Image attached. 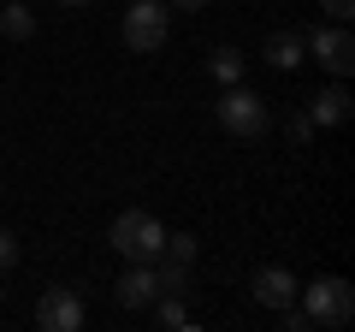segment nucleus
Segmentation results:
<instances>
[{
	"mask_svg": "<svg viewBox=\"0 0 355 332\" xmlns=\"http://www.w3.org/2000/svg\"><path fill=\"white\" fill-rule=\"evenodd\" d=\"M207 77L225 83V90H231V83H243V53L231 48V42H225V48H214V53H207Z\"/></svg>",
	"mask_w": 355,
	"mask_h": 332,
	"instance_id": "f8f14e48",
	"label": "nucleus"
},
{
	"mask_svg": "<svg viewBox=\"0 0 355 332\" xmlns=\"http://www.w3.org/2000/svg\"><path fill=\"white\" fill-rule=\"evenodd\" d=\"M166 30H172V6L166 0H130V13H125V48L130 53H160Z\"/></svg>",
	"mask_w": 355,
	"mask_h": 332,
	"instance_id": "20e7f679",
	"label": "nucleus"
},
{
	"mask_svg": "<svg viewBox=\"0 0 355 332\" xmlns=\"http://www.w3.org/2000/svg\"><path fill=\"white\" fill-rule=\"evenodd\" d=\"M107 243H113L125 261H160L166 226H160L154 214H142V208H125V214L113 219V231H107Z\"/></svg>",
	"mask_w": 355,
	"mask_h": 332,
	"instance_id": "f257e3e1",
	"label": "nucleus"
},
{
	"mask_svg": "<svg viewBox=\"0 0 355 332\" xmlns=\"http://www.w3.org/2000/svg\"><path fill=\"white\" fill-rule=\"evenodd\" d=\"M343 119H349V90H343V83H331V90H320L314 101H308V125H343Z\"/></svg>",
	"mask_w": 355,
	"mask_h": 332,
	"instance_id": "1a4fd4ad",
	"label": "nucleus"
},
{
	"mask_svg": "<svg viewBox=\"0 0 355 332\" xmlns=\"http://www.w3.org/2000/svg\"><path fill=\"white\" fill-rule=\"evenodd\" d=\"M196 249H202V243H196L190 231H178V238L166 231V249H160V256H166V261H178V267H190V261H196Z\"/></svg>",
	"mask_w": 355,
	"mask_h": 332,
	"instance_id": "ddd939ff",
	"label": "nucleus"
},
{
	"mask_svg": "<svg viewBox=\"0 0 355 332\" xmlns=\"http://www.w3.org/2000/svg\"><path fill=\"white\" fill-rule=\"evenodd\" d=\"M219 125H225V137H266V125H272V113H266V101L254 90H243V83H231L225 95H219Z\"/></svg>",
	"mask_w": 355,
	"mask_h": 332,
	"instance_id": "7ed1b4c3",
	"label": "nucleus"
},
{
	"mask_svg": "<svg viewBox=\"0 0 355 332\" xmlns=\"http://www.w3.org/2000/svg\"><path fill=\"white\" fill-rule=\"evenodd\" d=\"M279 315H284V326H291V332H308V326H314V320L302 315V303H291V308H279Z\"/></svg>",
	"mask_w": 355,
	"mask_h": 332,
	"instance_id": "4468645a",
	"label": "nucleus"
},
{
	"mask_svg": "<svg viewBox=\"0 0 355 332\" xmlns=\"http://www.w3.org/2000/svg\"><path fill=\"white\" fill-rule=\"evenodd\" d=\"M296 291H302V285H296L284 267H261V273H254V303H261V308H291Z\"/></svg>",
	"mask_w": 355,
	"mask_h": 332,
	"instance_id": "6e6552de",
	"label": "nucleus"
},
{
	"mask_svg": "<svg viewBox=\"0 0 355 332\" xmlns=\"http://www.w3.org/2000/svg\"><path fill=\"white\" fill-rule=\"evenodd\" d=\"M60 6H89V0H60Z\"/></svg>",
	"mask_w": 355,
	"mask_h": 332,
	"instance_id": "6ab92c4d",
	"label": "nucleus"
},
{
	"mask_svg": "<svg viewBox=\"0 0 355 332\" xmlns=\"http://www.w3.org/2000/svg\"><path fill=\"white\" fill-rule=\"evenodd\" d=\"M320 13H331V18H338V24H343V18L355 13V0H320Z\"/></svg>",
	"mask_w": 355,
	"mask_h": 332,
	"instance_id": "dca6fc26",
	"label": "nucleus"
},
{
	"mask_svg": "<svg viewBox=\"0 0 355 332\" xmlns=\"http://www.w3.org/2000/svg\"><path fill=\"white\" fill-rule=\"evenodd\" d=\"M0 30H6L12 42H30L36 36V13H30L24 0H0Z\"/></svg>",
	"mask_w": 355,
	"mask_h": 332,
	"instance_id": "9b49d317",
	"label": "nucleus"
},
{
	"mask_svg": "<svg viewBox=\"0 0 355 332\" xmlns=\"http://www.w3.org/2000/svg\"><path fill=\"white\" fill-rule=\"evenodd\" d=\"M36 326L42 332H83V297L71 285H48L36 297Z\"/></svg>",
	"mask_w": 355,
	"mask_h": 332,
	"instance_id": "39448f33",
	"label": "nucleus"
},
{
	"mask_svg": "<svg viewBox=\"0 0 355 332\" xmlns=\"http://www.w3.org/2000/svg\"><path fill=\"white\" fill-rule=\"evenodd\" d=\"M166 6H178V13H202L207 0H166Z\"/></svg>",
	"mask_w": 355,
	"mask_h": 332,
	"instance_id": "a211bd4d",
	"label": "nucleus"
},
{
	"mask_svg": "<svg viewBox=\"0 0 355 332\" xmlns=\"http://www.w3.org/2000/svg\"><path fill=\"white\" fill-rule=\"evenodd\" d=\"M302 60H308V48H302V36H296V30H272V36H266V65L296 72Z\"/></svg>",
	"mask_w": 355,
	"mask_h": 332,
	"instance_id": "9d476101",
	"label": "nucleus"
},
{
	"mask_svg": "<svg viewBox=\"0 0 355 332\" xmlns=\"http://www.w3.org/2000/svg\"><path fill=\"white\" fill-rule=\"evenodd\" d=\"M302 315L314 320V326H349L355 320V291L349 279H338V273H320L314 285H302Z\"/></svg>",
	"mask_w": 355,
	"mask_h": 332,
	"instance_id": "f03ea898",
	"label": "nucleus"
},
{
	"mask_svg": "<svg viewBox=\"0 0 355 332\" xmlns=\"http://www.w3.org/2000/svg\"><path fill=\"white\" fill-rule=\"evenodd\" d=\"M113 297H119V308H148L154 297H160V279H154V261H130L125 273H119V285H113Z\"/></svg>",
	"mask_w": 355,
	"mask_h": 332,
	"instance_id": "0eeeda50",
	"label": "nucleus"
},
{
	"mask_svg": "<svg viewBox=\"0 0 355 332\" xmlns=\"http://www.w3.org/2000/svg\"><path fill=\"white\" fill-rule=\"evenodd\" d=\"M302 48L314 53L331 77H349L355 72V36H349V30H314V36H302Z\"/></svg>",
	"mask_w": 355,
	"mask_h": 332,
	"instance_id": "423d86ee",
	"label": "nucleus"
},
{
	"mask_svg": "<svg viewBox=\"0 0 355 332\" xmlns=\"http://www.w3.org/2000/svg\"><path fill=\"white\" fill-rule=\"evenodd\" d=\"M284 131H291L296 142H308V137H314V125H308V113H296V119H291V125H284Z\"/></svg>",
	"mask_w": 355,
	"mask_h": 332,
	"instance_id": "f3484780",
	"label": "nucleus"
},
{
	"mask_svg": "<svg viewBox=\"0 0 355 332\" xmlns=\"http://www.w3.org/2000/svg\"><path fill=\"white\" fill-rule=\"evenodd\" d=\"M12 261H18V238L0 226V267H12Z\"/></svg>",
	"mask_w": 355,
	"mask_h": 332,
	"instance_id": "2eb2a0df",
	"label": "nucleus"
}]
</instances>
